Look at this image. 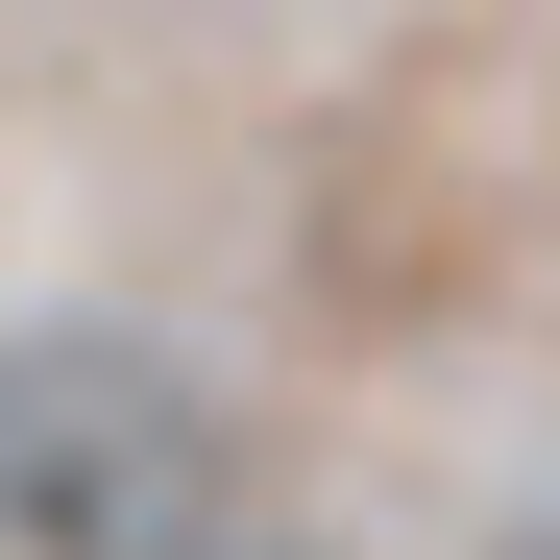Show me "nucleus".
Here are the masks:
<instances>
[{"instance_id":"f257e3e1","label":"nucleus","mask_w":560,"mask_h":560,"mask_svg":"<svg viewBox=\"0 0 560 560\" xmlns=\"http://www.w3.org/2000/svg\"><path fill=\"white\" fill-rule=\"evenodd\" d=\"M244 536V415L196 390L171 341H0V560H196Z\"/></svg>"},{"instance_id":"f03ea898","label":"nucleus","mask_w":560,"mask_h":560,"mask_svg":"<svg viewBox=\"0 0 560 560\" xmlns=\"http://www.w3.org/2000/svg\"><path fill=\"white\" fill-rule=\"evenodd\" d=\"M196 560H317V536H196Z\"/></svg>"}]
</instances>
